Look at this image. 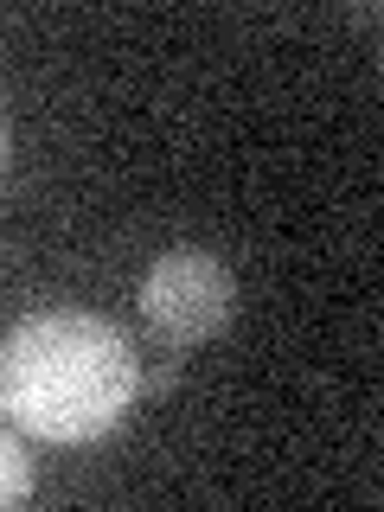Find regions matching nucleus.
Here are the masks:
<instances>
[{"mask_svg":"<svg viewBox=\"0 0 384 512\" xmlns=\"http://www.w3.org/2000/svg\"><path fill=\"white\" fill-rule=\"evenodd\" d=\"M141 359L128 333L84 308H39L0 340V410L45 442H96L135 410Z\"/></svg>","mask_w":384,"mask_h":512,"instance_id":"f257e3e1","label":"nucleus"},{"mask_svg":"<svg viewBox=\"0 0 384 512\" xmlns=\"http://www.w3.org/2000/svg\"><path fill=\"white\" fill-rule=\"evenodd\" d=\"M135 301H141V320H148L154 333H167V340H180V346H199V340H212V333H224V320L237 308V282L212 250L180 244V250H160L154 263L141 269Z\"/></svg>","mask_w":384,"mask_h":512,"instance_id":"f03ea898","label":"nucleus"},{"mask_svg":"<svg viewBox=\"0 0 384 512\" xmlns=\"http://www.w3.org/2000/svg\"><path fill=\"white\" fill-rule=\"evenodd\" d=\"M32 493V455L13 429H0V506H20Z\"/></svg>","mask_w":384,"mask_h":512,"instance_id":"7ed1b4c3","label":"nucleus"},{"mask_svg":"<svg viewBox=\"0 0 384 512\" xmlns=\"http://www.w3.org/2000/svg\"><path fill=\"white\" fill-rule=\"evenodd\" d=\"M0 167H7V109H0Z\"/></svg>","mask_w":384,"mask_h":512,"instance_id":"20e7f679","label":"nucleus"}]
</instances>
